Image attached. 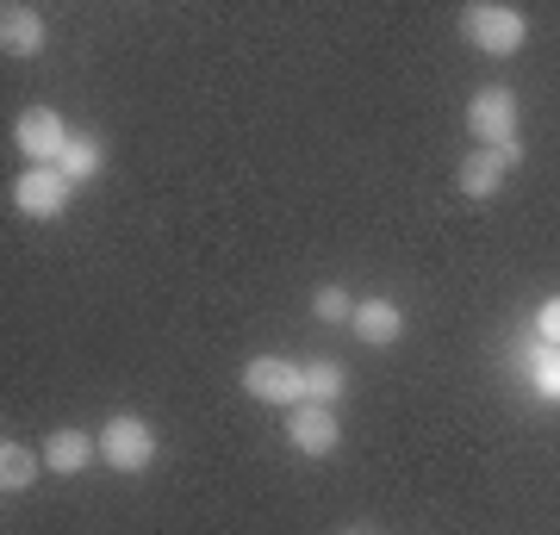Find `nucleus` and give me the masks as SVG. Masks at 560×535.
Wrapping results in <instances>:
<instances>
[{
  "label": "nucleus",
  "mask_w": 560,
  "mask_h": 535,
  "mask_svg": "<svg viewBox=\"0 0 560 535\" xmlns=\"http://www.w3.org/2000/svg\"><path fill=\"white\" fill-rule=\"evenodd\" d=\"M156 430L143 423V417L119 411V417H106V430H101V461L113 467V474H143L150 461H156Z\"/></svg>",
  "instance_id": "nucleus-1"
},
{
  "label": "nucleus",
  "mask_w": 560,
  "mask_h": 535,
  "mask_svg": "<svg viewBox=\"0 0 560 535\" xmlns=\"http://www.w3.org/2000/svg\"><path fill=\"white\" fill-rule=\"evenodd\" d=\"M467 38L480 44L486 57H517L523 38H529V20L504 0H480V7H467Z\"/></svg>",
  "instance_id": "nucleus-2"
},
{
  "label": "nucleus",
  "mask_w": 560,
  "mask_h": 535,
  "mask_svg": "<svg viewBox=\"0 0 560 535\" xmlns=\"http://www.w3.org/2000/svg\"><path fill=\"white\" fill-rule=\"evenodd\" d=\"M69 125H62V113H50V106H25L20 113V125H13V143L25 150V162L32 168H57L62 162V150H69Z\"/></svg>",
  "instance_id": "nucleus-3"
},
{
  "label": "nucleus",
  "mask_w": 560,
  "mask_h": 535,
  "mask_svg": "<svg viewBox=\"0 0 560 535\" xmlns=\"http://www.w3.org/2000/svg\"><path fill=\"white\" fill-rule=\"evenodd\" d=\"M243 393L256 405H305V368L287 356H256L243 368Z\"/></svg>",
  "instance_id": "nucleus-4"
},
{
  "label": "nucleus",
  "mask_w": 560,
  "mask_h": 535,
  "mask_svg": "<svg viewBox=\"0 0 560 535\" xmlns=\"http://www.w3.org/2000/svg\"><path fill=\"white\" fill-rule=\"evenodd\" d=\"M467 131L480 138V150L517 143V94L511 88H480V94L467 100Z\"/></svg>",
  "instance_id": "nucleus-5"
},
{
  "label": "nucleus",
  "mask_w": 560,
  "mask_h": 535,
  "mask_svg": "<svg viewBox=\"0 0 560 535\" xmlns=\"http://www.w3.org/2000/svg\"><path fill=\"white\" fill-rule=\"evenodd\" d=\"M69 194H75V181L62 175V168H25L13 181V206H20L25 219H62Z\"/></svg>",
  "instance_id": "nucleus-6"
},
{
  "label": "nucleus",
  "mask_w": 560,
  "mask_h": 535,
  "mask_svg": "<svg viewBox=\"0 0 560 535\" xmlns=\"http://www.w3.org/2000/svg\"><path fill=\"white\" fill-rule=\"evenodd\" d=\"M523 162V143H499V150H474V156L460 162V175H455V187L467 199H492L504 187V175Z\"/></svg>",
  "instance_id": "nucleus-7"
},
{
  "label": "nucleus",
  "mask_w": 560,
  "mask_h": 535,
  "mask_svg": "<svg viewBox=\"0 0 560 535\" xmlns=\"http://www.w3.org/2000/svg\"><path fill=\"white\" fill-rule=\"evenodd\" d=\"M287 442L300 449V455L324 461V455H337V417H330V405H293V417H287Z\"/></svg>",
  "instance_id": "nucleus-8"
},
{
  "label": "nucleus",
  "mask_w": 560,
  "mask_h": 535,
  "mask_svg": "<svg viewBox=\"0 0 560 535\" xmlns=\"http://www.w3.org/2000/svg\"><path fill=\"white\" fill-rule=\"evenodd\" d=\"M349 330H355L368 349H386V342H399L405 337V312H399V299H361L355 317H349Z\"/></svg>",
  "instance_id": "nucleus-9"
},
{
  "label": "nucleus",
  "mask_w": 560,
  "mask_h": 535,
  "mask_svg": "<svg viewBox=\"0 0 560 535\" xmlns=\"http://www.w3.org/2000/svg\"><path fill=\"white\" fill-rule=\"evenodd\" d=\"M0 44H7V57H38L44 50V13L38 7H7V13H0Z\"/></svg>",
  "instance_id": "nucleus-10"
},
{
  "label": "nucleus",
  "mask_w": 560,
  "mask_h": 535,
  "mask_svg": "<svg viewBox=\"0 0 560 535\" xmlns=\"http://www.w3.org/2000/svg\"><path fill=\"white\" fill-rule=\"evenodd\" d=\"M94 455H101V437H81V430H57L44 442V467L50 474H81Z\"/></svg>",
  "instance_id": "nucleus-11"
},
{
  "label": "nucleus",
  "mask_w": 560,
  "mask_h": 535,
  "mask_svg": "<svg viewBox=\"0 0 560 535\" xmlns=\"http://www.w3.org/2000/svg\"><path fill=\"white\" fill-rule=\"evenodd\" d=\"M523 368H529V386H536V398H548V405H560V349H548V342H529L523 349Z\"/></svg>",
  "instance_id": "nucleus-12"
},
{
  "label": "nucleus",
  "mask_w": 560,
  "mask_h": 535,
  "mask_svg": "<svg viewBox=\"0 0 560 535\" xmlns=\"http://www.w3.org/2000/svg\"><path fill=\"white\" fill-rule=\"evenodd\" d=\"M342 386H349V374H342V361L318 356V361H305V405H337Z\"/></svg>",
  "instance_id": "nucleus-13"
},
{
  "label": "nucleus",
  "mask_w": 560,
  "mask_h": 535,
  "mask_svg": "<svg viewBox=\"0 0 560 535\" xmlns=\"http://www.w3.org/2000/svg\"><path fill=\"white\" fill-rule=\"evenodd\" d=\"M57 168H62L69 181H75V187H81V181H94V175L106 168L101 138H88V131H75V138H69V150H62V162H57Z\"/></svg>",
  "instance_id": "nucleus-14"
},
{
  "label": "nucleus",
  "mask_w": 560,
  "mask_h": 535,
  "mask_svg": "<svg viewBox=\"0 0 560 535\" xmlns=\"http://www.w3.org/2000/svg\"><path fill=\"white\" fill-rule=\"evenodd\" d=\"M38 461L44 455H32V449H20V442H7V449H0V486H7V492H25V486L38 479Z\"/></svg>",
  "instance_id": "nucleus-15"
},
{
  "label": "nucleus",
  "mask_w": 560,
  "mask_h": 535,
  "mask_svg": "<svg viewBox=\"0 0 560 535\" xmlns=\"http://www.w3.org/2000/svg\"><path fill=\"white\" fill-rule=\"evenodd\" d=\"M312 312H318V324H349V317H355V299L342 293V287H318Z\"/></svg>",
  "instance_id": "nucleus-16"
},
{
  "label": "nucleus",
  "mask_w": 560,
  "mask_h": 535,
  "mask_svg": "<svg viewBox=\"0 0 560 535\" xmlns=\"http://www.w3.org/2000/svg\"><path fill=\"white\" fill-rule=\"evenodd\" d=\"M536 337L548 342V349H560V299H548V305L536 312Z\"/></svg>",
  "instance_id": "nucleus-17"
},
{
  "label": "nucleus",
  "mask_w": 560,
  "mask_h": 535,
  "mask_svg": "<svg viewBox=\"0 0 560 535\" xmlns=\"http://www.w3.org/2000/svg\"><path fill=\"white\" fill-rule=\"evenodd\" d=\"M349 535H368V530H349Z\"/></svg>",
  "instance_id": "nucleus-18"
}]
</instances>
